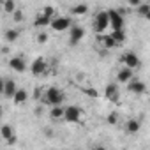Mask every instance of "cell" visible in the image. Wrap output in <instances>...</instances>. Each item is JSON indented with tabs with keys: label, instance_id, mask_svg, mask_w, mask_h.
Returning <instances> with one entry per match:
<instances>
[{
	"label": "cell",
	"instance_id": "cell-1",
	"mask_svg": "<svg viewBox=\"0 0 150 150\" xmlns=\"http://www.w3.org/2000/svg\"><path fill=\"white\" fill-rule=\"evenodd\" d=\"M64 99H65L64 92H62L60 88H57V87H50V88L46 90V94H44V101H46L50 106H60V104L64 103Z\"/></svg>",
	"mask_w": 150,
	"mask_h": 150
},
{
	"label": "cell",
	"instance_id": "cell-2",
	"mask_svg": "<svg viewBox=\"0 0 150 150\" xmlns=\"http://www.w3.org/2000/svg\"><path fill=\"white\" fill-rule=\"evenodd\" d=\"M110 27V14L108 11H99L94 18V28L97 34H103L106 28Z\"/></svg>",
	"mask_w": 150,
	"mask_h": 150
},
{
	"label": "cell",
	"instance_id": "cell-3",
	"mask_svg": "<svg viewBox=\"0 0 150 150\" xmlns=\"http://www.w3.org/2000/svg\"><path fill=\"white\" fill-rule=\"evenodd\" d=\"M108 14H110V27H111V30H120V28H124L125 20H124V14H122L118 9H110Z\"/></svg>",
	"mask_w": 150,
	"mask_h": 150
},
{
	"label": "cell",
	"instance_id": "cell-4",
	"mask_svg": "<svg viewBox=\"0 0 150 150\" xmlns=\"http://www.w3.org/2000/svg\"><path fill=\"white\" fill-rule=\"evenodd\" d=\"M64 120L65 122H71V124H78L81 120V110L80 106H67L65 108V113H64Z\"/></svg>",
	"mask_w": 150,
	"mask_h": 150
},
{
	"label": "cell",
	"instance_id": "cell-5",
	"mask_svg": "<svg viewBox=\"0 0 150 150\" xmlns=\"http://www.w3.org/2000/svg\"><path fill=\"white\" fill-rule=\"evenodd\" d=\"M55 32H65L71 28V20L65 18V16H55L51 20V25H50Z\"/></svg>",
	"mask_w": 150,
	"mask_h": 150
},
{
	"label": "cell",
	"instance_id": "cell-6",
	"mask_svg": "<svg viewBox=\"0 0 150 150\" xmlns=\"http://www.w3.org/2000/svg\"><path fill=\"white\" fill-rule=\"evenodd\" d=\"M122 64L127 65V67H131V69H138L141 65V60H139V57L134 51H125L122 55Z\"/></svg>",
	"mask_w": 150,
	"mask_h": 150
},
{
	"label": "cell",
	"instance_id": "cell-7",
	"mask_svg": "<svg viewBox=\"0 0 150 150\" xmlns=\"http://www.w3.org/2000/svg\"><path fill=\"white\" fill-rule=\"evenodd\" d=\"M104 97H106L110 103H118V99H120L118 85H117V83H108L106 88H104Z\"/></svg>",
	"mask_w": 150,
	"mask_h": 150
},
{
	"label": "cell",
	"instance_id": "cell-8",
	"mask_svg": "<svg viewBox=\"0 0 150 150\" xmlns=\"http://www.w3.org/2000/svg\"><path fill=\"white\" fill-rule=\"evenodd\" d=\"M83 37H85V28H83V27L74 25V27H71V28H69V42H71V44L80 42Z\"/></svg>",
	"mask_w": 150,
	"mask_h": 150
},
{
	"label": "cell",
	"instance_id": "cell-9",
	"mask_svg": "<svg viewBox=\"0 0 150 150\" xmlns=\"http://www.w3.org/2000/svg\"><path fill=\"white\" fill-rule=\"evenodd\" d=\"M46 60L42 58V57H37L34 62H32V65H30V71H32V74L34 76H41V74H44L46 72Z\"/></svg>",
	"mask_w": 150,
	"mask_h": 150
},
{
	"label": "cell",
	"instance_id": "cell-10",
	"mask_svg": "<svg viewBox=\"0 0 150 150\" xmlns=\"http://www.w3.org/2000/svg\"><path fill=\"white\" fill-rule=\"evenodd\" d=\"M127 88H129V92L134 94V96H141V94L146 92V85H145L143 81H139V80H134V78L127 83Z\"/></svg>",
	"mask_w": 150,
	"mask_h": 150
},
{
	"label": "cell",
	"instance_id": "cell-11",
	"mask_svg": "<svg viewBox=\"0 0 150 150\" xmlns=\"http://www.w3.org/2000/svg\"><path fill=\"white\" fill-rule=\"evenodd\" d=\"M16 92H18V85L14 83V80H6L4 85H2V94H4V97L13 99Z\"/></svg>",
	"mask_w": 150,
	"mask_h": 150
},
{
	"label": "cell",
	"instance_id": "cell-12",
	"mask_svg": "<svg viewBox=\"0 0 150 150\" xmlns=\"http://www.w3.org/2000/svg\"><path fill=\"white\" fill-rule=\"evenodd\" d=\"M132 78H134V72H132V69L127 67V65H124V67L117 72V80H118V83H129Z\"/></svg>",
	"mask_w": 150,
	"mask_h": 150
},
{
	"label": "cell",
	"instance_id": "cell-13",
	"mask_svg": "<svg viewBox=\"0 0 150 150\" xmlns=\"http://www.w3.org/2000/svg\"><path fill=\"white\" fill-rule=\"evenodd\" d=\"M9 65H11V69L16 71V72H25V69H27V64H25V60H23L21 57H14V58H11Z\"/></svg>",
	"mask_w": 150,
	"mask_h": 150
},
{
	"label": "cell",
	"instance_id": "cell-14",
	"mask_svg": "<svg viewBox=\"0 0 150 150\" xmlns=\"http://www.w3.org/2000/svg\"><path fill=\"white\" fill-rule=\"evenodd\" d=\"M51 16H48V14H44V13H41L37 18H35V21H34V25L37 27V28H44V27H48V25H51Z\"/></svg>",
	"mask_w": 150,
	"mask_h": 150
},
{
	"label": "cell",
	"instance_id": "cell-15",
	"mask_svg": "<svg viewBox=\"0 0 150 150\" xmlns=\"http://www.w3.org/2000/svg\"><path fill=\"white\" fill-rule=\"evenodd\" d=\"M139 129H141V122H139V120H136V118L127 120V124H125V132H129V134H136Z\"/></svg>",
	"mask_w": 150,
	"mask_h": 150
},
{
	"label": "cell",
	"instance_id": "cell-16",
	"mask_svg": "<svg viewBox=\"0 0 150 150\" xmlns=\"http://www.w3.org/2000/svg\"><path fill=\"white\" fill-rule=\"evenodd\" d=\"M97 39H101V41H103V44H104V50H111V48L118 46L117 39H115L111 34H110V35H101V37H97Z\"/></svg>",
	"mask_w": 150,
	"mask_h": 150
},
{
	"label": "cell",
	"instance_id": "cell-17",
	"mask_svg": "<svg viewBox=\"0 0 150 150\" xmlns=\"http://www.w3.org/2000/svg\"><path fill=\"white\" fill-rule=\"evenodd\" d=\"M64 113H65V108H62V104H60V106H51V110H50V117H51L53 120L64 118Z\"/></svg>",
	"mask_w": 150,
	"mask_h": 150
},
{
	"label": "cell",
	"instance_id": "cell-18",
	"mask_svg": "<svg viewBox=\"0 0 150 150\" xmlns=\"http://www.w3.org/2000/svg\"><path fill=\"white\" fill-rule=\"evenodd\" d=\"M27 99H28V92H27V90H23V88H18V92H16V94H14V97H13L14 104H23Z\"/></svg>",
	"mask_w": 150,
	"mask_h": 150
},
{
	"label": "cell",
	"instance_id": "cell-19",
	"mask_svg": "<svg viewBox=\"0 0 150 150\" xmlns=\"http://www.w3.org/2000/svg\"><path fill=\"white\" fill-rule=\"evenodd\" d=\"M71 13L76 14V16H85V14L88 13V6H87V4H76V6L71 9Z\"/></svg>",
	"mask_w": 150,
	"mask_h": 150
},
{
	"label": "cell",
	"instance_id": "cell-20",
	"mask_svg": "<svg viewBox=\"0 0 150 150\" xmlns=\"http://www.w3.org/2000/svg\"><path fill=\"white\" fill-rule=\"evenodd\" d=\"M0 136H2L6 141H9V139L14 136V131H13V127H11V125H7V124H6V125H2V129H0Z\"/></svg>",
	"mask_w": 150,
	"mask_h": 150
},
{
	"label": "cell",
	"instance_id": "cell-21",
	"mask_svg": "<svg viewBox=\"0 0 150 150\" xmlns=\"http://www.w3.org/2000/svg\"><path fill=\"white\" fill-rule=\"evenodd\" d=\"M2 7H4V11H6V13H9V14H13V13L16 11V4H14V0H2Z\"/></svg>",
	"mask_w": 150,
	"mask_h": 150
},
{
	"label": "cell",
	"instance_id": "cell-22",
	"mask_svg": "<svg viewBox=\"0 0 150 150\" xmlns=\"http://www.w3.org/2000/svg\"><path fill=\"white\" fill-rule=\"evenodd\" d=\"M4 37H6V41H9V42H14V41L20 37V32H18L16 28H9V30L4 34Z\"/></svg>",
	"mask_w": 150,
	"mask_h": 150
},
{
	"label": "cell",
	"instance_id": "cell-23",
	"mask_svg": "<svg viewBox=\"0 0 150 150\" xmlns=\"http://www.w3.org/2000/svg\"><path fill=\"white\" fill-rule=\"evenodd\" d=\"M111 35H113V37L117 39V42H118V44H122V42L125 41V37H127V35H125V30H124V28H120V30H113V32H111Z\"/></svg>",
	"mask_w": 150,
	"mask_h": 150
},
{
	"label": "cell",
	"instance_id": "cell-24",
	"mask_svg": "<svg viewBox=\"0 0 150 150\" xmlns=\"http://www.w3.org/2000/svg\"><path fill=\"white\" fill-rule=\"evenodd\" d=\"M136 11H138V14H139V16H143V18H145V16L150 13V4H145V2H141V4L136 7Z\"/></svg>",
	"mask_w": 150,
	"mask_h": 150
},
{
	"label": "cell",
	"instance_id": "cell-25",
	"mask_svg": "<svg viewBox=\"0 0 150 150\" xmlns=\"http://www.w3.org/2000/svg\"><path fill=\"white\" fill-rule=\"evenodd\" d=\"M106 122H108V124H110V125H115V124H117V122H118V115H117V113H113V111H111V113H110V115H108V117H106Z\"/></svg>",
	"mask_w": 150,
	"mask_h": 150
},
{
	"label": "cell",
	"instance_id": "cell-26",
	"mask_svg": "<svg viewBox=\"0 0 150 150\" xmlns=\"http://www.w3.org/2000/svg\"><path fill=\"white\" fill-rule=\"evenodd\" d=\"M42 13H44V14H48V16H51V18H55V16H57V14H55V7H53V6H46V7L42 9Z\"/></svg>",
	"mask_w": 150,
	"mask_h": 150
},
{
	"label": "cell",
	"instance_id": "cell-27",
	"mask_svg": "<svg viewBox=\"0 0 150 150\" xmlns=\"http://www.w3.org/2000/svg\"><path fill=\"white\" fill-rule=\"evenodd\" d=\"M13 20H14V23H20V21L23 20V14H21V11H20V9H16V11L13 13Z\"/></svg>",
	"mask_w": 150,
	"mask_h": 150
},
{
	"label": "cell",
	"instance_id": "cell-28",
	"mask_svg": "<svg viewBox=\"0 0 150 150\" xmlns=\"http://www.w3.org/2000/svg\"><path fill=\"white\" fill-rule=\"evenodd\" d=\"M37 42H39V44L48 42V34H39V35H37Z\"/></svg>",
	"mask_w": 150,
	"mask_h": 150
},
{
	"label": "cell",
	"instance_id": "cell-29",
	"mask_svg": "<svg viewBox=\"0 0 150 150\" xmlns=\"http://www.w3.org/2000/svg\"><path fill=\"white\" fill-rule=\"evenodd\" d=\"M127 4H129L131 7H138V6L141 4V0H127Z\"/></svg>",
	"mask_w": 150,
	"mask_h": 150
},
{
	"label": "cell",
	"instance_id": "cell-30",
	"mask_svg": "<svg viewBox=\"0 0 150 150\" xmlns=\"http://www.w3.org/2000/svg\"><path fill=\"white\" fill-rule=\"evenodd\" d=\"M87 94H88V96H92V97H96V96H97V92H96V90H92V88H88V90H87Z\"/></svg>",
	"mask_w": 150,
	"mask_h": 150
},
{
	"label": "cell",
	"instance_id": "cell-31",
	"mask_svg": "<svg viewBox=\"0 0 150 150\" xmlns=\"http://www.w3.org/2000/svg\"><path fill=\"white\" fill-rule=\"evenodd\" d=\"M145 18H146V20H148V21H150V13H148V14H146V16H145Z\"/></svg>",
	"mask_w": 150,
	"mask_h": 150
}]
</instances>
